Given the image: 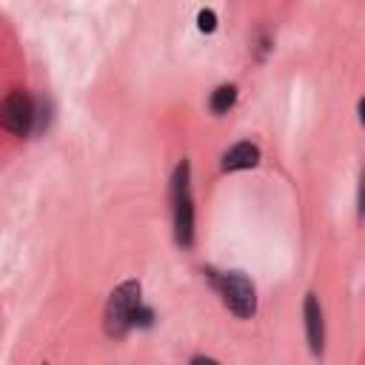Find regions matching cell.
<instances>
[{
    "label": "cell",
    "mask_w": 365,
    "mask_h": 365,
    "mask_svg": "<svg viewBox=\"0 0 365 365\" xmlns=\"http://www.w3.org/2000/svg\"><path fill=\"white\" fill-rule=\"evenodd\" d=\"M205 279L211 282V288L220 294L222 305L240 317V319H251L257 314V288L254 282L242 274V271H217V268H202Z\"/></svg>",
    "instance_id": "obj_1"
},
{
    "label": "cell",
    "mask_w": 365,
    "mask_h": 365,
    "mask_svg": "<svg viewBox=\"0 0 365 365\" xmlns=\"http://www.w3.org/2000/svg\"><path fill=\"white\" fill-rule=\"evenodd\" d=\"M171 217L174 237L182 248L194 245V197H191V165L188 160L177 163L171 174Z\"/></svg>",
    "instance_id": "obj_2"
},
{
    "label": "cell",
    "mask_w": 365,
    "mask_h": 365,
    "mask_svg": "<svg viewBox=\"0 0 365 365\" xmlns=\"http://www.w3.org/2000/svg\"><path fill=\"white\" fill-rule=\"evenodd\" d=\"M140 294H143V285L137 279H125L108 294V302H106V311H103V325H106L108 336L120 339L131 331V317H134L137 305L143 302Z\"/></svg>",
    "instance_id": "obj_3"
},
{
    "label": "cell",
    "mask_w": 365,
    "mask_h": 365,
    "mask_svg": "<svg viewBox=\"0 0 365 365\" xmlns=\"http://www.w3.org/2000/svg\"><path fill=\"white\" fill-rule=\"evenodd\" d=\"M37 120V100L29 91H11L0 103V128L14 137H29Z\"/></svg>",
    "instance_id": "obj_4"
},
{
    "label": "cell",
    "mask_w": 365,
    "mask_h": 365,
    "mask_svg": "<svg viewBox=\"0 0 365 365\" xmlns=\"http://www.w3.org/2000/svg\"><path fill=\"white\" fill-rule=\"evenodd\" d=\"M302 319H305V336H308L311 354L322 356V351H325V317H322V305H319L317 294H305Z\"/></svg>",
    "instance_id": "obj_5"
},
{
    "label": "cell",
    "mask_w": 365,
    "mask_h": 365,
    "mask_svg": "<svg viewBox=\"0 0 365 365\" xmlns=\"http://www.w3.org/2000/svg\"><path fill=\"white\" fill-rule=\"evenodd\" d=\"M257 163H259V148H257L254 143L242 140V143H234V145L222 154L220 168H222V171H245V168H254Z\"/></svg>",
    "instance_id": "obj_6"
},
{
    "label": "cell",
    "mask_w": 365,
    "mask_h": 365,
    "mask_svg": "<svg viewBox=\"0 0 365 365\" xmlns=\"http://www.w3.org/2000/svg\"><path fill=\"white\" fill-rule=\"evenodd\" d=\"M234 103H237V86H231V83L217 86V88L211 91V97H208V108H211L214 114H225Z\"/></svg>",
    "instance_id": "obj_7"
},
{
    "label": "cell",
    "mask_w": 365,
    "mask_h": 365,
    "mask_svg": "<svg viewBox=\"0 0 365 365\" xmlns=\"http://www.w3.org/2000/svg\"><path fill=\"white\" fill-rule=\"evenodd\" d=\"M151 325H154V311L140 302L137 311H134V317H131V328H151Z\"/></svg>",
    "instance_id": "obj_8"
},
{
    "label": "cell",
    "mask_w": 365,
    "mask_h": 365,
    "mask_svg": "<svg viewBox=\"0 0 365 365\" xmlns=\"http://www.w3.org/2000/svg\"><path fill=\"white\" fill-rule=\"evenodd\" d=\"M197 29L205 31V34H211V31L217 29V14H214V9H202V11L197 14Z\"/></svg>",
    "instance_id": "obj_9"
},
{
    "label": "cell",
    "mask_w": 365,
    "mask_h": 365,
    "mask_svg": "<svg viewBox=\"0 0 365 365\" xmlns=\"http://www.w3.org/2000/svg\"><path fill=\"white\" fill-rule=\"evenodd\" d=\"M188 365H220V362H217L214 356H202V354H200V356H194Z\"/></svg>",
    "instance_id": "obj_10"
}]
</instances>
